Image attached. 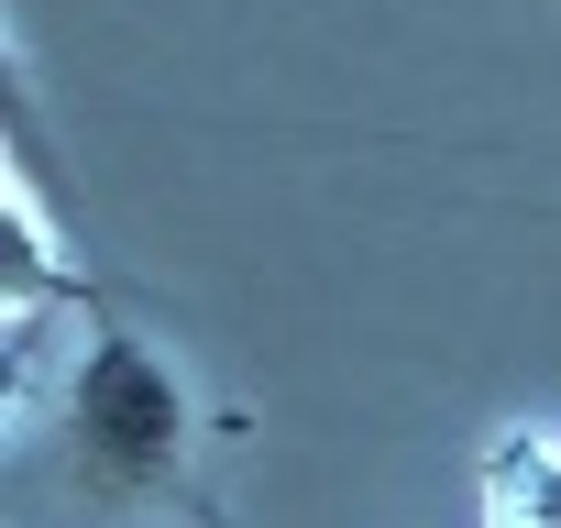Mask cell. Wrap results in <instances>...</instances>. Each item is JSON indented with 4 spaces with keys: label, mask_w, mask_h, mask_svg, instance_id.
Returning a JSON list of instances; mask_svg holds the SVG:
<instances>
[{
    "label": "cell",
    "mask_w": 561,
    "mask_h": 528,
    "mask_svg": "<svg viewBox=\"0 0 561 528\" xmlns=\"http://www.w3.org/2000/svg\"><path fill=\"white\" fill-rule=\"evenodd\" d=\"M484 517H495V528H561V451L506 440V451L484 462Z\"/></svg>",
    "instance_id": "obj_2"
},
{
    "label": "cell",
    "mask_w": 561,
    "mask_h": 528,
    "mask_svg": "<svg viewBox=\"0 0 561 528\" xmlns=\"http://www.w3.org/2000/svg\"><path fill=\"white\" fill-rule=\"evenodd\" d=\"M0 298H12V320H34L56 298V242H45V220H34L23 187L0 198Z\"/></svg>",
    "instance_id": "obj_3"
},
{
    "label": "cell",
    "mask_w": 561,
    "mask_h": 528,
    "mask_svg": "<svg viewBox=\"0 0 561 528\" xmlns=\"http://www.w3.org/2000/svg\"><path fill=\"white\" fill-rule=\"evenodd\" d=\"M78 440H89V462L111 473V484H154V473H176V451H187V408H176V386L144 364V353H89V375H78Z\"/></svg>",
    "instance_id": "obj_1"
}]
</instances>
